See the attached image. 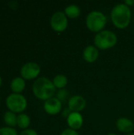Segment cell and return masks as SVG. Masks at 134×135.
<instances>
[{"instance_id":"1","label":"cell","mask_w":134,"mask_h":135,"mask_svg":"<svg viewBox=\"0 0 134 135\" xmlns=\"http://www.w3.org/2000/svg\"><path fill=\"white\" fill-rule=\"evenodd\" d=\"M56 88L54 87L53 82L45 78H38L32 85V93L34 96L41 100H47L52 98L55 93Z\"/></svg>"},{"instance_id":"2","label":"cell","mask_w":134,"mask_h":135,"mask_svg":"<svg viewBox=\"0 0 134 135\" xmlns=\"http://www.w3.org/2000/svg\"><path fill=\"white\" fill-rule=\"evenodd\" d=\"M131 9L125 3L117 4L113 7L111 13V17L113 24L116 28L120 29L128 27L131 21Z\"/></svg>"},{"instance_id":"3","label":"cell","mask_w":134,"mask_h":135,"mask_svg":"<svg viewBox=\"0 0 134 135\" xmlns=\"http://www.w3.org/2000/svg\"><path fill=\"white\" fill-rule=\"evenodd\" d=\"M117 41L116 34L111 30H103L96 33L94 38L95 46L100 50H107L115 47Z\"/></svg>"},{"instance_id":"4","label":"cell","mask_w":134,"mask_h":135,"mask_svg":"<svg viewBox=\"0 0 134 135\" xmlns=\"http://www.w3.org/2000/svg\"><path fill=\"white\" fill-rule=\"evenodd\" d=\"M107 24V17L100 11L94 10L90 12L86 17V26L93 32L103 31Z\"/></svg>"},{"instance_id":"5","label":"cell","mask_w":134,"mask_h":135,"mask_svg":"<svg viewBox=\"0 0 134 135\" xmlns=\"http://www.w3.org/2000/svg\"><path fill=\"white\" fill-rule=\"evenodd\" d=\"M6 104L9 111L13 113H22L27 108V100L21 94L12 93L6 97Z\"/></svg>"},{"instance_id":"6","label":"cell","mask_w":134,"mask_h":135,"mask_svg":"<svg viewBox=\"0 0 134 135\" xmlns=\"http://www.w3.org/2000/svg\"><path fill=\"white\" fill-rule=\"evenodd\" d=\"M50 23L54 31L62 32L65 31L68 26V19L64 12L58 11L52 15Z\"/></svg>"},{"instance_id":"7","label":"cell","mask_w":134,"mask_h":135,"mask_svg":"<svg viewBox=\"0 0 134 135\" xmlns=\"http://www.w3.org/2000/svg\"><path fill=\"white\" fill-rule=\"evenodd\" d=\"M40 73V66L34 62H29L23 65L21 69V77L24 80H32L36 78Z\"/></svg>"},{"instance_id":"8","label":"cell","mask_w":134,"mask_h":135,"mask_svg":"<svg viewBox=\"0 0 134 135\" xmlns=\"http://www.w3.org/2000/svg\"><path fill=\"white\" fill-rule=\"evenodd\" d=\"M62 102L56 97H52L44 102V111L51 115H55L58 114L62 110Z\"/></svg>"},{"instance_id":"9","label":"cell","mask_w":134,"mask_h":135,"mask_svg":"<svg viewBox=\"0 0 134 135\" xmlns=\"http://www.w3.org/2000/svg\"><path fill=\"white\" fill-rule=\"evenodd\" d=\"M86 107L85 99L80 95H75L70 97L68 102V108L72 112H80Z\"/></svg>"},{"instance_id":"10","label":"cell","mask_w":134,"mask_h":135,"mask_svg":"<svg viewBox=\"0 0 134 135\" xmlns=\"http://www.w3.org/2000/svg\"><path fill=\"white\" fill-rule=\"evenodd\" d=\"M84 119L80 112H71L67 118V124L70 129L77 131L83 126Z\"/></svg>"},{"instance_id":"11","label":"cell","mask_w":134,"mask_h":135,"mask_svg":"<svg viewBox=\"0 0 134 135\" xmlns=\"http://www.w3.org/2000/svg\"><path fill=\"white\" fill-rule=\"evenodd\" d=\"M116 127L120 132H122L127 134L133 132L134 129V123L130 119L122 117V118L118 119L116 122Z\"/></svg>"},{"instance_id":"12","label":"cell","mask_w":134,"mask_h":135,"mask_svg":"<svg viewBox=\"0 0 134 135\" xmlns=\"http://www.w3.org/2000/svg\"><path fill=\"white\" fill-rule=\"evenodd\" d=\"M83 59L88 63H92L96 62L99 57V51L98 48L96 46L93 45H88L87 46L82 54Z\"/></svg>"},{"instance_id":"13","label":"cell","mask_w":134,"mask_h":135,"mask_svg":"<svg viewBox=\"0 0 134 135\" xmlns=\"http://www.w3.org/2000/svg\"><path fill=\"white\" fill-rule=\"evenodd\" d=\"M25 80L21 77H17L13 78L10 82V89L13 93L21 94L25 89Z\"/></svg>"},{"instance_id":"14","label":"cell","mask_w":134,"mask_h":135,"mask_svg":"<svg viewBox=\"0 0 134 135\" xmlns=\"http://www.w3.org/2000/svg\"><path fill=\"white\" fill-rule=\"evenodd\" d=\"M31 123V119L30 117L24 113H21L17 115V126L23 130H26L28 129V127H29Z\"/></svg>"},{"instance_id":"15","label":"cell","mask_w":134,"mask_h":135,"mask_svg":"<svg viewBox=\"0 0 134 135\" xmlns=\"http://www.w3.org/2000/svg\"><path fill=\"white\" fill-rule=\"evenodd\" d=\"M65 14L66 15L67 17H70L71 19H75L78 17L81 14V9L79 8L78 6L72 4L68 6L65 9Z\"/></svg>"},{"instance_id":"16","label":"cell","mask_w":134,"mask_h":135,"mask_svg":"<svg viewBox=\"0 0 134 135\" xmlns=\"http://www.w3.org/2000/svg\"><path fill=\"white\" fill-rule=\"evenodd\" d=\"M17 115H16V113H13L10 111L6 112L3 116V120L6 126L13 128H14V127L17 126Z\"/></svg>"},{"instance_id":"17","label":"cell","mask_w":134,"mask_h":135,"mask_svg":"<svg viewBox=\"0 0 134 135\" xmlns=\"http://www.w3.org/2000/svg\"><path fill=\"white\" fill-rule=\"evenodd\" d=\"M52 82L56 89H62L66 86L68 83V79L64 74H58L54 78Z\"/></svg>"},{"instance_id":"18","label":"cell","mask_w":134,"mask_h":135,"mask_svg":"<svg viewBox=\"0 0 134 135\" xmlns=\"http://www.w3.org/2000/svg\"><path fill=\"white\" fill-rule=\"evenodd\" d=\"M0 135H18V134L15 128L4 127L0 128Z\"/></svg>"},{"instance_id":"19","label":"cell","mask_w":134,"mask_h":135,"mask_svg":"<svg viewBox=\"0 0 134 135\" xmlns=\"http://www.w3.org/2000/svg\"><path fill=\"white\" fill-rule=\"evenodd\" d=\"M68 95H69L68 94V92L65 89H59L58 92L57 93L56 98L58 99L61 102H63V101H66V98H67Z\"/></svg>"},{"instance_id":"20","label":"cell","mask_w":134,"mask_h":135,"mask_svg":"<svg viewBox=\"0 0 134 135\" xmlns=\"http://www.w3.org/2000/svg\"><path fill=\"white\" fill-rule=\"evenodd\" d=\"M18 135H38V134L35 130L28 128L26 130H23Z\"/></svg>"},{"instance_id":"21","label":"cell","mask_w":134,"mask_h":135,"mask_svg":"<svg viewBox=\"0 0 134 135\" xmlns=\"http://www.w3.org/2000/svg\"><path fill=\"white\" fill-rule=\"evenodd\" d=\"M60 135H79L78 133L77 132V131H74V130H72L70 128H68V129H66L64 130Z\"/></svg>"},{"instance_id":"22","label":"cell","mask_w":134,"mask_h":135,"mask_svg":"<svg viewBox=\"0 0 134 135\" xmlns=\"http://www.w3.org/2000/svg\"><path fill=\"white\" fill-rule=\"evenodd\" d=\"M72 112L69 109V108H66V109H64V111L62 112V116L63 117H66V119L68 118V116L70 115V113H71Z\"/></svg>"},{"instance_id":"23","label":"cell","mask_w":134,"mask_h":135,"mask_svg":"<svg viewBox=\"0 0 134 135\" xmlns=\"http://www.w3.org/2000/svg\"><path fill=\"white\" fill-rule=\"evenodd\" d=\"M124 3L130 7V6H132L134 5V0H126Z\"/></svg>"},{"instance_id":"24","label":"cell","mask_w":134,"mask_h":135,"mask_svg":"<svg viewBox=\"0 0 134 135\" xmlns=\"http://www.w3.org/2000/svg\"><path fill=\"white\" fill-rule=\"evenodd\" d=\"M2 78H1V76H0V86L2 85Z\"/></svg>"},{"instance_id":"25","label":"cell","mask_w":134,"mask_h":135,"mask_svg":"<svg viewBox=\"0 0 134 135\" xmlns=\"http://www.w3.org/2000/svg\"><path fill=\"white\" fill-rule=\"evenodd\" d=\"M126 135H134V133H130V134H126Z\"/></svg>"},{"instance_id":"26","label":"cell","mask_w":134,"mask_h":135,"mask_svg":"<svg viewBox=\"0 0 134 135\" xmlns=\"http://www.w3.org/2000/svg\"><path fill=\"white\" fill-rule=\"evenodd\" d=\"M107 135H117V134H113V133H111V134H107Z\"/></svg>"}]
</instances>
